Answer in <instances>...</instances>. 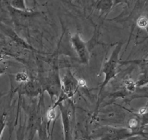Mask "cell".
Segmentation results:
<instances>
[{
    "label": "cell",
    "mask_w": 148,
    "mask_h": 140,
    "mask_svg": "<svg viewBox=\"0 0 148 140\" xmlns=\"http://www.w3.org/2000/svg\"><path fill=\"white\" fill-rule=\"evenodd\" d=\"M0 31H2L4 34H6L7 36L9 37L10 39H12V40L16 42L17 43L19 44V45H22V46L24 47V48H28V49L34 50V48H31L28 44L25 43V41H24L22 38L20 37L18 34H16V32H15L12 28H10V27L8 26H7L6 24H3V23L2 22H0Z\"/></svg>",
    "instance_id": "obj_8"
},
{
    "label": "cell",
    "mask_w": 148,
    "mask_h": 140,
    "mask_svg": "<svg viewBox=\"0 0 148 140\" xmlns=\"http://www.w3.org/2000/svg\"><path fill=\"white\" fill-rule=\"evenodd\" d=\"M136 135L138 134L128 128L107 125L94 129L91 139L92 140H127Z\"/></svg>",
    "instance_id": "obj_1"
},
{
    "label": "cell",
    "mask_w": 148,
    "mask_h": 140,
    "mask_svg": "<svg viewBox=\"0 0 148 140\" xmlns=\"http://www.w3.org/2000/svg\"><path fill=\"white\" fill-rule=\"evenodd\" d=\"M25 127L22 124L21 118L20 119L19 125L16 131V140H25Z\"/></svg>",
    "instance_id": "obj_11"
},
{
    "label": "cell",
    "mask_w": 148,
    "mask_h": 140,
    "mask_svg": "<svg viewBox=\"0 0 148 140\" xmlns=\"http://www.w3.org/2000/svg\"><path fill=\"white\" fill-rule=\"evenodd\" d=\"M29 1L32 3L33 5H34V6H35V5H38V2H37V0H29Z\"/></svg>",
    "instance_id": "obj_16"
},
{
    "label": "cell",
    "mask_w": 148,
    "mask_h": 140,
    "mask_svg": "<svg viewBox=\"0 0 148 140\" xmlns=\"http://www.w3.org/2000/svg\"><path fill=\"white\" fill-rule=\"evenodd\" d=\"M95 8L102 12H108L113 8V0H97Z\"/></svg>",
    "instance_id": "obj_9"
},
{
    "label": "cell",
    "mask_w": 148,
    "mask_h": 140,
    "mask_svg": "<svg viewBox=\"0 0 148 140\" xmlns=\"http://www.w3.org/2000/svg\"><path fill=\"white\" fill-rule=\"evenodd\" d=\"M5 125H6V115H2L0 117V138L5 130Z\"/></svg>",
    "instance_id": "obj_14"
},
{
    "label": "cell",
    "mask_w": 148,
    "mask_h": 140,
    "mask_svg": "<svg viewBox=\"0 0 148 140\" xmlns=\"http://www.w3.org/2000/svg\"><path fill=\"white\" fill-rule=\"evenodd\" d=\"M129 0H113V7H116L120 4H128Z\"/></svg>",
    "instance_id": "obj_15"
},
{
    "label": "cell",
    "mask_w": 148,
    "mask_h": 140,
    "mask_svg": "<svg viewBox=\"0 0 148 140\" xmlns=\"http://www.w3.org/2000/svg\"><path fill=\"white\" fill-rule=\"evenodd\" d=\"M41 85L42 88H44V90L50 96L52 101H53L54 96H56L58 98L62 91L61 80L60 78L58 68L52 69L49 70L47 73L46 76L43 78Z\"/></svg>",
    "instance_id": "obj_4"
},
{
    "label": "cell",
    "mask_w": 148,
    "mask_h": 140,
    "mask_svg": "<svg viewBox=\"0 0 148 140\" xmlns=\"http://www.w3.org/2000/svg\"><path fill=\"white\" fill-rule=\"evenodd\" d=\"M11 6L15 10L23 11V12H31V10L28 9L25 4V0H11Z\"/></svg>",
    "instance_id": "obj_10"
},
{
    "label": "cell",
    "mask_w": 148,
    "mask_h": 140,
    "mask_svg": "<svg viewBox=\"0 0 148 140\" xmlns=\"http://www.w3.org/2000/svg\"><path fill=\"white\" fill-rule=\"evenodd\" d=\"M63 127L64 140H73V126L75 119V108L71 99H67L58 104Z\"/></svg>",
    "instance_id": "obj_3"
},
{
    "label": "cell",
    "mask_w": 148,
    "mask_h": 140,
    "mask_svg": "<svg viewBox=\"0 0 148 140\" xmlns=\"http://www.w3.org/2000/svg\"><path fill=\"white\" fill-rule=\"evenodd\" d=\"M15 80H16L17 82H22V83H25V82H28L29 80H28V75L25 73H18L16 75V78H15Z\"/></svg>",
    "instance_id": "obj_12"
},
{
    "label": "cell",
    "mask_w": 148,
    "mask_h": 140,
    "mask_svg": "<svg viewBox=\"0 0 148 140\" xmlns=\"http://www.w3.org/2000/svg\"><path fill=\"white\" fill-rule=\"evenodd\" d=\"M71 43L73 48L77 54L79 61L82 64H88L89 61V53L86 42L80 36V34H73L71 37Z\"/></svg>",
    "instance_id": "obj_6"
},
{
    "label": "cell",
    "mask_w": 148,
    "mask_h": 140,
    "mask_svg": "<svg viewBox=\"0 0 148 140\" xmlns=\"http://www.w3.org/2000/svg\"><path fill=\"white\" fill-rule=\"evenodd\" d=\"M62 93L68 99H71L77 91L80 82L74 76L70 69H68L61 79Z\"/></svg>",
    "instance_id": "obj_5"
},
{
    "label": "cell",
    "mask_w": 148,
    "mask_h": 140,
    "mask_svg": "<svg viewBox=\"0 0 148 140\" xmlns=\"http://www.w3.org/2000/svg\"><path fill=\"white\" fill-rule=\"evenodd\" d=\"M21 88H18L20 94H26L29 96H36L40 94L42 89L40 82L36 80H28L27 82L22 83Z\"/></svg>",
    "instance_id": "obj_7"
},
{
    "label": "cell",
    "mask_w": 148,
    "mask_h": 140,
    "mask_svg": "<svg viewBox=\"0 0 148 140\" xmlns=\"http://www.w3.org/2000/svg\"><path fill=\"white\" fill-rule=\"evenodd\" d=\"M137 25L140 28H146L148 26V19L146 17H139L137 20Z\"/></svg>",
    "instance_id": "obj_13"
},
{
    "label": "cell",
    "mask_w": 148,
    "mask_h": 140,
    "mask_svg": "<svg viewBox=\"0 0 148 140\" xmlns=\"http://www.w3.org/2000/svg\"><path fill=\"white\" fill-rule=\"evenodd\" d=\"M122 48V43L119 42L114 49L111 53L109 58L104 62L103 67H102V72L104 75L103 82L100 85L99 94H98L97 101L99 100L102 93L103 92L104 89L107 86L108 83L113 79L116 78L118 73V67H119V63H121L119 55H120L121 51Z\"/></svg>",
    "instance_id": "obj_2"
}]
</instances>
